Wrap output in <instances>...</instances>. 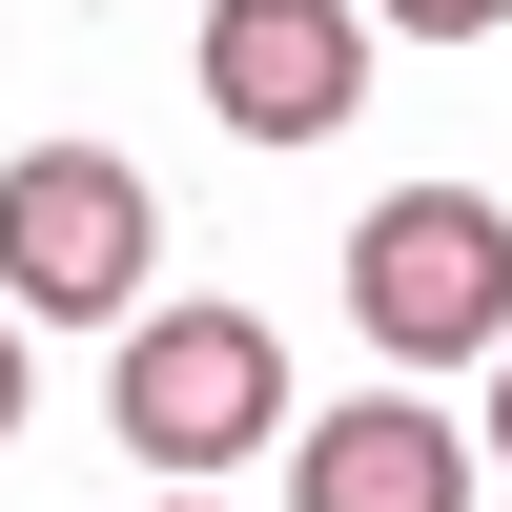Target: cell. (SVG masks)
Returning <instances> with one entry per match:
<instances>
[{"mask_svg": "<svg viewBox=\"0 0 512 512\" xmlns=\"http://www.w3.org/2000/svg\"><path fill=\"white\" fill-rule=\"evenodd\" d=\"M0 431H21V287H0Z\"/></svg>", "mask_w": 512, "mask_h": 512, "instance_id": "52a82bcc", "label": "cell"}, {"mask_svg": "<svg viewBox=\"0 0 512 512\" xmlns=\"http://www.w3.org/2000/svg\"><path fill=\"white\" fill-rule=\"evenodd\" d=\"M123 451H144V472H246V451L287 431V349H267V308H144L123 328Z\"/></svg>", "mask_w": 512, "mask_h": 512, "instance_id": "3957f363", "label": "cell"}, {"mask_svg": "<svg viewBox=\"0 0 512 512\" xmlns=\"http://www.w3.org/2000/svg\"><path fill=\"white\" fill-rule=\"evenodd\" d=\"M287 512H472V431L410 410V390L308 410V431H287Z\"/></svg>", "mask_w": 512, "mask_h": 512, "instance_id": "5b68a950", "label": "cell"}, {"mask_svg": "<svg viewBox=\"0 0 512 512\" xmlns=\"http://www.w3.org/2000/svg\"><path fill=\"white\" fill-rule=\"evenodd\" d=\"M164 267V205L123 144H21L0 164V287H21V328H123V287Z\"/></svg>", "mask_w": 512, "mask_h": 512, "instance_id": "7a4b0ae2", "label": "cell"}, {"mask_svg": "<svg viewBox=\"0 0 512 512\" xmlns=\"http://www.w3.org/2000/svg\"><path fill=\"white\" fill-rule=\"evenodd\" d=\"M164 512H205V492H164Z\"/></svg>", "mask_w": 512, "mask_h": 512, "instance_id": "9c48e42d", "label": "cell"}, {"mask_svg": "<svg viewBox=\"0 0 512 512\" xmlns=\"http://www.w3.org/2000/svg\"><path fill=\"white\" fill-rule=\"evenodd\" d=\"M349 328L390 369H472V349H512V205L492 185H390L349 226Z\"/></svg>", "mask_w": 512, "mask_h": 512, "instance_id": "6da1fadb", "label": "cell"}, {"mask_svg": "<svg viewBox=\"0 0 512 512\" xmlns=\"http://www.w3.org/2000/svg\"><path fill=\"white\" fill-rule=\"evenodd\" d=\"M369 21H410V41H492L512 0H369Z\"/></svg>", "mask_w": 512, "mask_h": 512, "instance_id": "8992f818", "label": "cell"}, {"mask_svg": "<svg viewBox=\"0 0 512 512\" xmlns=\"http://www.w3.org/2000/svg\"><path fill=\"white\" fill-rule=\"evenodd\" d=\"M205 103L246 144H328L369 103V0H205Z\"/></svg>", "mask_w": 512, "mask_h": 512, "instance_id": "277c9868", "label": "cell"}, {"mask_svg": "<svg viewBox=\"0 0 512 512\" xmlns=\"http://www.w3.org/2000/svg\"><path fill=\"white\" fill-rule=\"evenodd\" d=\"M492 451H512V349H492Z\"/></svg>", "mask_w": 512, "mask_h": 512, "instance_id": "ba28073f", "label": "cell"}]
</instances>
